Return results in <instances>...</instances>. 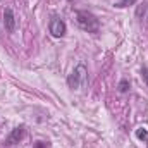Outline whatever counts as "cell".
Instances as JSON below:
<instances>
[{
  "label": "cell",
  "mask_w": 148,
  "mask_h": 148,
  "mask_svg": "<svg viewBox=\"0 0 148 148\" xmlns=\"http://www.w3.org/2000/svg\"><path fill=\"white\" fill-rule=\"evenodd\" d=\"M35 148H47V145H45V143H41V141H38L36 145H35Z\"/></svg>",
  "instance_id": "11"
},
{
  "label": "cell",
  "mask_w": 148,
  "mask_h": 148,
  "mask_svg": "<svg viewBox=\"0 0 148 148\" xmlns=\"http://www.w3.org/2000/svg\"><path fill=\"white\" fill-rule=\"evenodd\" d=\"M147 12H148V3H145V2L136 7V17H138V19H143V17L147 16Z\"/></svg>",
  "instance_id": "8"
},
{
  "label": "cell",
  "mask_w": 148,
  "mask_h": 148,
  "mask_svg": "<svg viewBox=\"0 0 148 148\" xmlns=\"http://www.w3.org/2000/svg\"><path fill=\"white\" fill-rule=\"evenodd\" d=\"M86 79H88V69H86V66L84 64H77L74 67L73 73L67 76V86L71 90H77V88H81L86 83Z\"/></svg>",
  "instance_id": "2"
},
{
  "label": "cell",
  "mask_w": 148,
  "mask_h": 148,
  "mask_svg": "<svg viewBox=\"0 0 148 148\" xmlns=\"http://www.w3.org/2000/svg\"><path fill=\"white\" fill-rule=\"evenodd\" d=\"M134 134H136V138L140 140V141H145L148 145V129H145V127H138L136 131H134Z\"/></svg>",
  "instance_id": "6"
},
{
  "label": "cell",
  "mask_w": 148,
  "mask_h": 148,
  "mask_svg": "<svg viewBox=\"0 0 148 148\" xmlns=\"http://www.w3.org/2000/svg\"><path fill=\"white\" fill-rule=\"evenodd\" d=\"M48 31L53 38H62L66 33H67V26L66 23L59 17V16H53L50 19V24H48Z\"/></svg>",
  "instance_id": "3"
},
{
  "label": "cell",
  "mask_w": 148,
  "mask_h": 148,
  "mask_svg": "<svg viewBox=\"0 0 148 148\" xmlns=\"http://www.w3.org/2000/svg\"><path fill=\"white\" fill-rule=\"evenodd\" d=\"M129 88H131V83H129V79H121L119 81V84H117V90H119V93H127L129 91Z\"/></svg>",
  "instance_id": "7"
},
{
  "label": "cell",
  "mask_w": 148,
  "mask_h": 148,
  "mask_svg": "<svg viewBox=\"0 0 148 148\" xmlns=\"http://www.w3.org/2000/svg\"><path fill=\"white\" fill-rule=\"evenodd\" d=\"M76 23L83 31H88V33L100 31V21L97 19L95 14H91L88 10H76Z\"/></svg>",
  "instance_id": "1"
},
{
  "label": "cell",
  "mask_w": 148,
  "mask_h": 148,
  "mask_svg": "<svg viewBox=\"0 0 148 148\" xmlns=\"http://www.w3.org/2000/svg\"><path fill=\"white\" fill-rule=\"evenodd\" d=\"M141 74H143V79H145V83H147V86H148V69L147 67L141 69Z\"/></svg>",
  "instance_id": "10"
},
{
  "label": "cell",
  "mask_w": 148,
  "mask_h": 148,
  "mask_svg": "<svg viewBox=\"0 0 148 148\" xmlns=\"http://www.w3.org/2000/svg\"><path fill=\"white\" fill-rule=\"evenodd\" d=\"M138 0H119L117 3H115V7H119V9H124V7H129V5H134Z\"/></svg>",
  "instance_id": "9"
},
{
  "label": "cell",
  "mask_w": 148,
  "mask_h": 148,
  "mask_svg": "<svg viewBox=\"0 0 148 148\" xmlns=\"http://www.w3.org/2000/svg\"><path fill=\"white\" fill-rule=\"evenodd\" d=\"M26 136V126H17V127H14L10 133H9V136L5 138V145L7 147H10V145H16V143H19L23 138Z\"/></svg>",
  "instance_id": "4"
},
{
  "label": "cell",
  "mask_w": 148,
  "mask_h": 148,
  "mask_svg": "<svg viewBox=\"0 0 148 148\" xmlns=\"http://www.w3.org/2000/svg\"><path fill=\"white\" fill-rule=\"evenodd\" d=\"M3 24H5V29L9 31V33H14L16 31V16H14V10L10 9V7H7L5 10H3Z\"/></svg>",
  "instance_id": "5"
},
{
  "label": "cell",
  "mask_w": 148,
  "mask_h": 148,
  "mask_svg": "<svg viewBox=\"0 0 148 148\" xmlns=\"http://www.w3.org/2000/svg\"><path fill=\"white\" fill-rule=\"evenodd\" d=\"M147 23H148V12H147Z\"/></svg>",
  "instance_id": "12"
}]
</instances>
